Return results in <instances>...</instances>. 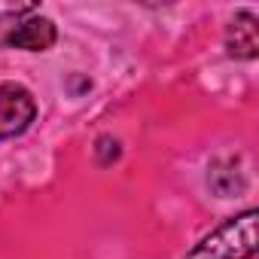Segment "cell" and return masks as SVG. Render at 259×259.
Listing matches in <instances>:
<instances>
[{"mask_svg": "<svg viewBox=\"0 0 259 259\" xmlns=\"http://www.w3.org/2000/svg\"><path fill=\"white\" fill-rule=\"evenodd\" d=\"M256 210H244L201 238L183 259H250L256 253Z\"/></svg>", "mask_w": 259, "mask_h": 259, "instance_id": "cell-1", "label": "cell"}, {"mask_svg": "<svg viewBox=\"0 0 259 259\" xmlns=\"http://www.w3.org/2000/svg\"><path fill=\"white\" fill-rule=\"evenodd\" d=\"M34 116H37V104L25 85H16V82L0 85V141H10L28 132Z\"/></svg>", "mask_w": 259, "mask_h": 259, "instance_id": "cell-2", "label": "cell"}, {"mask_svg": "<svg viewBox=\"0 0 259 259\" xmlns=\"http://www.w3.org/2000/svg\"><path fill=\"white\" fill-rule=\"evenodd\" d=\"M55 43V25L43 16H34L28 22H19L10 37H7V46H16V49H28V52H43Z\"/></svg>", "mask_w": 259, "mask_h": 259, "instance_id": "cell-3", "label": "cell"}, {"mask_svg": "<svg viewBox=\"0 0 259 259\" xmlns=\"http://www.w3.org/2000/svg\"><path fill=\"white\" fill-rule=\"evenodd\" d=\"M226 49L235 58H256L259 55V25H256L253 13L244 10L232 19L229 34H226Z\"/></svg>", "mask_w": 259, "mask_h": 259, "instance_id": "cell-4", "label": "cell"}, {"mask_svg": "<svg viewBox=\"0 0 259 259\" xmlns=\"http://www.w3.org/2000/svg\"><path fill=\"white\" fill-rule=\"evenodd\" d=\"M31 13H37V7H0V19H19V16H31Z\"/></svg>", "mask_w": 259, "mask_h": 259, "instance_id": "cell-5", "label": "cell"}]
</instances>
